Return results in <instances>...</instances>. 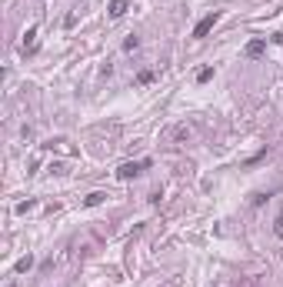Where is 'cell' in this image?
Returning <instances> with one entry per match:
<instances>
[{
  "mask_svg": "<svg viewBox=\"0 0 283 287\" xmlns=\"http://www.w3.org/2000/svg\"><path fill=\"white\" fill-rule=\"evenodd\" d=\"M210 77H213V67H203L200 74H197V80H200V83H207V80H210Z\"/></svg>",
  "mask_w": 283,
  "mask_h": 287,
  "instance_id": "obj_11",
  "label": "cell"
},
{
  "mask_svg": "<svg viewBox=\"0 0 283 287\" xmlns=\"http://www.w3.org/2000/svg\"><path fill=\"white\" fill-rule=\"evenodd\" d=\"M240 287H263V280H260V277H250V280H243Z\"/></svg>",
  "mask_w": 283,
  "mask_h": 287,
  "instance_id": "obj_14",
  "label": "cell"
},
{
  "mask_svg": "<svg viewBox=\"0 0 283 287\" xmlns=\"http://www.w3.org/2000/svg\"><path fill=\"white\" fill-rule=\"evenodd\" d=\"M103 201H107V194H103V190H93V194L87 197L83 204H87V207H97V204H103Z\"/></svg>",
  "mask_w": 283,
  "mask_h": 287,
  "instance_id": "obj_7",
  "label": "cell"
},
{
  "mask_svg": "<svg viewBox=\"0 0 283 287\" xmlns=\"http://www.w3.org/2000/svg\"><path fill=\"white\" fill-rule=\"evenodd\" d=\"M7 287H17V284H7Z\"/></svg>",
  "mask_w": 283,
  "mask_h": 287,
  "instance_id": "obj_15",
  "label": "cell"
},
{
  "mask_svg": "<svg viewBox=\"0 0 283 287\" xmlns=\"http://www.w3.org/2000/svg\"><path fill=\"white\" fill-rule=\"evenodd\" d=\"M137 47H140V37H133V34H130V37L123 40V50H127V54H133Z\"/></svg>",
  "mask_w": 283,
  "mask_h": 287,
  "instance_id": "obj_9",
  "label": "cell"
},
{
  "mask_svg": "<svg viewBox=\"0 0 283 287\" xmlns=\"http://www.w3.org/2000/svg\"><path fill=\"white\" fill-rule=\"evenodd\" d=\"M266 50V40H250L247 44V57H260Z\"/></svg>",
  "mask_w": 283,
  "mask_h": 287,
  "instance_id": "obj_6",
  "label": "cell"
},
{
  "mask_svg": "<svg viewBox=\"0 0 283 287\" xmlns=\"http://www.w3.org/2000/svg\"><path fill=\"white\" fill-rule=\"evenodd\" d=\"M150 80H154V70H144V74L137 77V83H150Z\"/></svg>",
  "mask_w": 283,
  "mask_h": 287,
  "instance_id": "obj_12",
  "label": "cell"
},
{
  "mask_svg": "<svg viewBox=\"0 0 283 287\" xmlns=\"http://www.w3.org/2000/svg\"><path fill=\"white\" fill-rule=\"evenodd\" d=\"M273 234H276V241H283V214H276V221H273Z\"/></svg>",
  "mask_w": 283,
  "mask_h": 287,
  "instance_id": "obj_10",
  "label": "cell"
},
{
  "mask_svg": "<svg viewBox=\"0 0 283 287\" xmlns=\"http://www.w3.org/2000/svg\"><path fill=\"white\" fill-rule=\"evenodd\" d=\"M190 137H193V130L187 127V124H174V127H170V130L164 134V140H167V144H187Z\"/></svg>",
  "mask_w": 283,
  "mask_h": 287,
  "instance_id": "obj_1",
  "label": "cell"
},
{
  "mask_svg": "<svg viewBox=\"0 0 283 287\" xmlns=\"http://www.w3.org/2000/svg\"><path fill=\"white\" fill-rule=\"evenodd\" d=\"M27 211H34V201H24V204H17V214H27Z\"/></svg>",
  "mask_w": 283,
  "mask_h": 287,
  "instance_id": "obj_13",
  "label": "cell"
},
{
  "mask_svg": "<svg viewBox=\"0 0 283 287\" xmlns=\"http://www.w3.org/2000/svg\"><path fill=\"white\" fill-rule=\"evenodd\" d=\"M30 267H34V257L27 254V257H20V260H17V267H14V270H17V274H27Z\"/></svg>",
  "mask_w": 283,
  "mask_h": 287,
  "instance_id": "obj_8",
  "label": "cell"
},
{
  "mask_svg": "<svg viewBox=\"0 0 283 287\" xmlns=\"http://www.w3.org/2000/svg\"><path fill=\"white\" fill-rule=\"evenodd\" d=\"M217 20H220V14H217V10H213V14H207V17H203L200 24L193 27V37H197V40H200V37H207V34L213 30V24H217Z\"/></svg>",
  "mask_w": 283,
  "mask_h": 287,
  "instance_id": "obj_3",
  "label": "cell"
},
{
  "mask_svg": "<svg viewBox=\"0 0 283 287\" xmlns=\"http://www.w3.org/2000/svg\"><path fill=\"white\" fill-rule=\"evenodd\" d=\"M20 50H24V54H34V50H37V27H30L27 34H24V44H20Z\"/></svg>",
  "mask_w": 283,
  "mask_h": 287,
  "instance_id": "obj_4",
  "label": "cell"
},
{
  "mask_svg": "<svg viewBox=\"0 0 283 287\" xmlns=\"http://www.w3.org/2000/svg\"><path fill=\"white\" fill-rule=\"evenodd\" d=\"M147 167H150V160H130V164H120L117 177L120 180H130V177H137L140 170H147Z\"/></svg>",
  "mask_w": 283,
  "mask_h": 287,
  "instance_id": "obj_2",
  "label": "cell"
},
{
  "mask_svg": "<svg viewBox=\"0 0 283 287\" xmlns=\"http://www.w3.org/2000/svg\"><path fill=\"white\" fill-rule=\"evenodd\" d=\"M127 14V0H110V17L117 20V17H123Z\"/></svg>",
  "mask_w": 283,
  "mask_h": 287,
  "instance_id": "obj_5",
  "label": "cell"
}]
</instances>
